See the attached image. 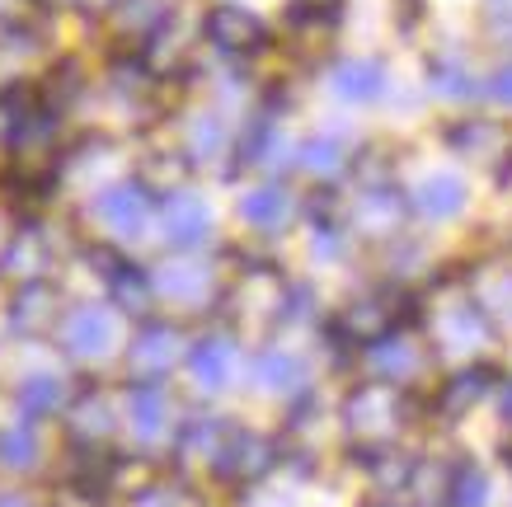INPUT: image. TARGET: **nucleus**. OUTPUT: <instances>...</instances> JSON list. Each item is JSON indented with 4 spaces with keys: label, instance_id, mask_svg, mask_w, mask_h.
Wrapping results in <instances>:
<instances>
[{
    "label": "nucleus",
    "instance_id": "obj_1",
    "mask_svg": "<svg viewBox=\"0 0 512 507\" xmlns=\"http://www.w3.org/2000/svg\"><path fill=\"white\" fill-rule=\"evenodd\" d=\"M419 207L428 216H451L466 207V184L456 179V174H433L428 184L419 188Z\"/></svg>",
    "mask_w": 512,
    "mask_h": 507
},
{
    "label": "nucleus",
    "instance_id": "obj_2",
    "mask_svg": "<svg viewBox=\"0 0 512 507\" xmlns=\"http://www.w3.org/2000/svg\"><path fill=\"white\" fill-rule=\"evenodd\" d=\"M376 90H381V66L376 62H353L339 71V94H348V99H372Z\"/></svg>",
    "mask_w": 512,
    "mask_h": 507
},
{
    "label": "nucleus",
    "instance_id": "obj_3",
    "mask_svg": "<svg viewBox=\"0 0 512 507\" xmlns=\"http://www.w3.org/2000/svg\"><path fill=\"white\" fill-rule=\"evenodd\" d=\"M245 212L254 216V221H268V216H282V193H254V198L245 202Z\"/></svg>",
    "mask_w": 512,
    "mask_h": 507
},
{
    "label": "nucleus",
    "instance_id": "obj_4",
    "mask_svg": "<svg viewBox=\"0 0 512 507\" xmlns=\"http://www.w3.org/2000/svg\"><path fill=\"white\" fill-rule=\"evenodd\" d=\"M489 94H494L498 104H512V62L503 66V71H494V85H489Z\"/></svg>",
    "mask_w": 512,
    "mask_h": 507
}]
</instances>
